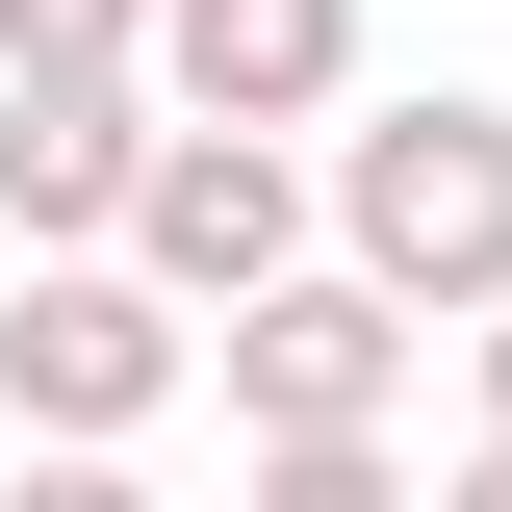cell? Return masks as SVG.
<instances>
[{"label":"cell","instance_id":"cell-1","mask_svg":"<svg viewBox=\"0 0 512 512\" xmlns=\"http://www.w3.org/2000/svg\"><path fill=\"white\" fill-rule=\"evenodd\" d=\"M333 256H359L410 333H487L512 308V103H359L333 128Z\"/></svg>","mask_w":512,"mask_h":512},{"label":"cell","instance_id":"cell-2","mask_svg":"<svg viewBox=\"0 0 512 512\" xmlns=\"http://www.w3.org/2000/svg\"><path fill=\"white\" fill-rule=\"evenodd\" d=\"M180 384H205V308H154L128 256H26L0 282V436L26 461H128Z\"/></svg>","mask_w":512,"mask_h":512},{"label":"cell","instance_id":"cell-3","mask_svg":"<svg viewBox=\"0 0 512 512\" xmlns=\"http://www.w3.org/2000/svg\"><path fill=\"white\" fill-rule=\"evenodd\" d=\"M333 256V154H282V128H180V154H154V205H128V282H154V308H282V282H308Z\"/></svg>","mask_w":512,"mask_h":512},{"label":"cell","instance_id":"cell-4","mask_svg":"<svg viewBox=\"0 0 512 512\" xmlns=\"http://www.w3.org/2000/svg\"><path fill=\"white\" fill-rule=\"evenodd\" d=\"M205 384H231V436H256V461H282V436H384V410H410V308H384L359 256H308L282 308L205 333Z\"/></svg>","mask_w":512,"mask_h":512},{"label":"cell","instance_id":"cell-5","mask_svg":"<svg viewBox=\"0 0 512 512\" xmlns=\"http://www.w3.org/2000/svg\"><path fill=\"white\" fill-rule=\"evenodd\" d=\"M154 154H180L154 77H0V231H26V256H128Z\"/></svg>","mask_w":512,"mask_h":512},{"label":"cell","instance_id":"cell-6","mask_svg":"<svg viewBox=\"0 0 512 512\" xmlns=\"http://www.w3.org/2000/svg\"><path fill=\"white\" fill-rule=\"evenodd\" d=\"M154 103L308 154V128H359V0H180V26H154Z\"/></svg>","mask_w":512,"mask_h":512},{"label":"cell","instance_id":"cell-7","mask_svg":"<svg viewBox=\"0 0 512 512\" xmlns=\"http://www.w3.org/2000/svg\"><path fill=\"white\" fill-rule=\"evenodd\" d=\"M180 0H0V77H154Z\"/></svg>","mask_w":512,"mask_h":512},{"label":"cell","instance_id":"cell-8","mask_svg":"<svg viewBox=\"0 0 512 512\" xmlns=\"http://www.w3.org/2000/svg\"><path fill=\"white\" fill-rule=\"evenodd\" d=\"M231 512H436V487H410V436H282Z\"/></svg>","mask_w":512,"mask_h":512},{"label":"cell","instance_id":"cell-9","mask_svg":"<svg viewBox=\"0 0 512 512\" xmlns=\"http://www.w3.org/2000/svg\"><path fill=\"white\" fill-rule=\"evenodd\" d=\"M0 512H154L128 461H0Z\"/></svg>","mask_w":512,"mask_h":512},{"label":"cell","instance_id":"cell-10","mask_svg":"<svg viewBox=\"0 0 512 512\" xmlns=\"http://www.w3.org/2000/svg\"><path fill=\"white\" fill-rule=\"evenodd\" d=\"M436 512H512V436H461V461H436Z\"/></svg>","mask_w":512,"mask_h":512},{"label":"cell","instance_id":"cell-11","mask_svg":"<svg viewBox=\"0 0 512 512\" xmlns=\"http://www.w3.org/2000/svg\"><path fill=\"white\" fill-rule=\"evenodd\" d=\"M461 359H487V436H512V308H487V333H461Z\"/></svg>","mask_w":512,"mask_h":512},{"label":"cell","instance_id":"cell-12","mask_svg":"<svg viewBox=\"0 0 512 512\" xmlns=\"http://www.w3.org/2000/svg\"><path fill=\"white\" fill-rule=\"evenodd\" d=\"M0 282H26V231H0Z\"/></svg>","mask_w":512,"mask_h":512}]
</instances>
